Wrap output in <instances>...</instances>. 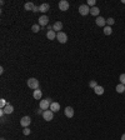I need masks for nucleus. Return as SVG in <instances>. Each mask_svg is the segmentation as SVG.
Listing matches in <instances>:
<instances>
[{"label": "nucleus", "mask_w": 125, "mask_h": 140, "mask_svg": "<svg viewBox=\"0 0 125 140\" xmlns=\"http://www.w3.org/2000/svg\"><path fill=\"white\" fill-rule=\"evenodd\" d=\"M33 96H34V99H36V100L41 99V96H43V93H41V90H39V89L34 90V93H33Z\"/></svg>", "instance_id": "obj_16"}, {"label": "nucleus", "mask_w": 125, "mask_h": 140, "mask_svg": "<svg viewBox=\"0 0 125 140\" xmlns=\"http://www.w3.org/2000/svg\"><path fill=\"white\" fill-rule=\"evenodd\" d=\"M6 105H8L6 100H5V99H1V100H0V107H1V109H4Z\"/></svg>", "instance_id": "obj_24"}, {"label": "nucleus", "mask_w": 125, "mask_h": 140, "mask_svg": "<svg viewBox=\"0 0 125 140\" xmlns=\"http://www.w3.org/2000/svg\"><path fill=\"white\" fill-rule=\"evenodd\" d=\"M115 90L119 93V94H123V93H125V85H123V84H118L116 85V88H115Z\"/></svg>", "instance_id": "obj_18"}, {"label": "nucleus", "mask_w": 125, "mask_h": 140, "mask_svg": "<svg viewBox=\"0 0 125 140\" xmlns=\"http://www.w3.org/2000/svg\"><path fill=\"white\" fill-rule=\"evenodd\" d=\"M56 39L59 43H61V44H65L66 41H68V35L64 33V31H60V33L56 34Z\"/></svg>", "instance_id": "obj_3"}, {"label": "nucleus", "mask_w": 125, "mask_h": 140, "mask_svg": "<svg viewBox=\"0 0 125 140\" xmlns=\"http://www.w3.org/2000/svg\"><path fill=\"white\" fill-rule=\"evenodd\" d=\"M88 6H89V8H94V6H95V0H89V1H88Z\"/></svg>", "instance_id": "obj_27"}, {"label": "nucleus", "mask_w": 125, "mask_h": 140, "mask_svg": "<svg viewBox=\"0 0 125 140\" xmlns=\"http://www.w3.org/2000/svg\"><path fill=\"white\" fill-rule=\"evenodd\" d=\"M99 13H100V9L98 6H94V8H90V14L93 16H99Z\"/></svg>", "instance_id": "obj_15"}, {"label": "nucleus", "mask_w": 125, "mask_h": 140, "mask_svg": "<svg viewBox=\"0 0 125 140\" xmlns=\"http://www.w3.org/2000/svg\"><path fill=\"white\" fill-rule=\"evenodd\" d=\"M33 11H34V13H36V11H40V10H39V6H34Z\"/></svg>", "instance_id": "obj_30"}, {"label": "nucleus", "mask_w": 125, "mask_h": 140, "mask_svg": "<svg viewBox=\"0 0 125 140\" xmlns=\"http://www.w3.org/2000/svg\"><path fill=\"white\" fill-rule=\"evenodd\" d=\"M119 80H120V84L125 85V74H121L119 76Z\"/></svg>", "instance_id": "obj_25"}, {"label": "nucleus", "mask_w": 125, "mask_h": 140, "mask_svg": "<svg viewBox=\"0 0 125 140\" xmlns=\"http://www.w3.org/2000/svg\"><path fill=\"white\" fill-rule=\"evenodd\" d=\"M30 123H31L30 116H23V118L20 119V125H21L23 128H29Z\"/></svg>", "instance_id": "obj_6"}, {"label": "nucleus", "mask_w": 125, "mask_h": 140, "mask_svg": "<svg viewBox=\"0 0 125 140\" xmlns=\"http://www.w3.org/2000/svg\"><path fill=\"white\" fill-rule=\"evenodd\" d=\"M64 114H65L66 118H73L74 116V109L71 107H66L65 110H64Z\"/></svg>", "instance_id": "obj_9"}, {"label": "nucleus", "mask_w": 125, "mask_h": 140, "mask_svg": "<svg viewBox=\"0 0 125 140\" xmlns=\"http://www.w3.org/2000/svg\"><path fill=\"white\" fill-rule=\"evenodd\" d=\"M114 23H115L114 18H109L108 20H106V24H108V26H111V25H114Z\"/></svg>", "instance_id": "obj_23"}, {"label": "nucleus", "mask_w": 125, "mask_h": 140, "mask_svg": "<svg viewBox=\"0 0 125 140\" xmlns=\"http://www.w3.org/2000/svg\"><path fill=\"white\" fill-rule=\"evenodd\" d=\"M46 38L49 40H54V39H56V33L54 31V30H49L48 33H46Z\"/></svg>", "instance_id": "obj_14"}, {"label": "nucleus", "mask_w": 125, "mask_h": 140, "mask_svg": "<svg viewBox=\"0 0 125 140\" xmlns=\"http://www.w3.org/2000/svg\"><path fill=\"white\" fill-rule=\"evenodd\" d=\"M28 86L30 88V89H33V90L39 89V80H38V79H35V78L28 79Z\"/></svg>", "instance_id": "obj_1"}, {"label": "nucleus", "mask_w": 125, "mask_h": 140, "mask_svg": "<svg viewBox=\"0 0 125 140\" xmlns=\"http://www.w3.org/2000/svg\"><path fill=\"white\" fill-rule=\"evenodd\" d=\"M43 113H44V110H43V109H38V110H36V114H41V115H43Z\"/></svg>", "instance_id": "obj_29"}, {"label": "nucleus", "mask_w": 125, "mask_h": 140, "mask_svg": "<svg viewBox=\"0 0 125 140\" xmlns=\"http://www.w3.org/2000/svg\"><path fill=\"white\" fill-rule=\"evenodd\" d=\"M50 105H51L50 99H45V100L40 101L39 108H40V109H43V110H49V109H50Z\"/></svg>", "instance_id": "obj_2"}, {"label": "nucleus", "mask_w": 125, "mask_h": 140, "mask_svg": "<svg viewBox=\"0 0 125 140\" xmlns=\"http://www.w3.org/2000/svg\"><path fill=\"white\" fill-rule=\"evenodd\" d=\"M58 5H59V9L61 11H66L69 9V6H70V4H69L66 0H60Z\"/></svg>", "instance_id": "obj_7"}, {"label": "nucleus", "mask_w": 125, "mask_h": 140, "mask_svg": "<svg viewBox=\"0 0 125 140\" xmlns=\"http://www.w3.org/2000/svg\"><path fill=\"white\" fill-rule=\"evenodd\" d=\"M34 4L33 3H26L25 5H24V8H25V10H31L33 11V9H34Z\"/></svg>", "instance_id": "obj_21"}, {"label": "nucleus", "mask_w": 125, "mask_h": 140, "mask_svg": "<svg viewBox=\"0 0 125 140\" xmlns=\"http://www.w3.org/2000/svg\"><path fill=\"white\" fill-rule=\"evenodd\" d=\"M0 115H1V118H3V116H4V115H5V113H4V110H3V109H1V110H0Z\"/></svg>", "instance_id": "obj_31"}, {"label": "nucleus", "mask_w": 125, "mask_h": 140, "mask_svg": "<svg viewBox=\"0 0 125 140\" xmlns=\"http://www.w3.org/2000/svg\"><path fill=\"white\" fill-rule=\"evenodd\" d=\"M89 86H90V88H93V89H95V88L98 86L96 81H95V80H91L90 83H89Z\"/></svg>", "instance_id": "obj_26"}, {"label": "nucleus", "mask_w": 125, "mask_h": 140, "mask_svg": "<svg viewBox=\"0 0 125 140\" xmlns=\"http://www.w3.org/2000/svg\"><path fill=\"white\" fill-rule=\"evenodd\" d=\"M43 118H44V120H46V121H51L53 118H54V113L51 111L50 109H49V110H44V113H43Z\"/></svg>", "instance_id": "obj_5"}, {"label": "nucleus", "mask_w": 125, "mask_h": 140, "mask_svg": "<svg viewBox=\"0 0 125 140\" xmlns=\"http://www.w3.org/2000/svg\"><path fill=\"white\" fill-rule=\"evenodd\" d=\"M103 31H104V34H105V35H111V33H113V29H111V26H108V25H106V26L104 28V30H103Z\"/></svg>", "instance_id": "obj_20"}, {"label": "nucleus", "mask_w": 125, "mask_h": 140, "mask_svg": "<svg viewBox=\"0 0 125 140\" xmlns=\"http://www.w3.org/2000/svg\"><path fill=\"white\" fill-rule=\"evenodd\" d=\"M23 134L24 135H30V129H29V128H24Z\"/></svg>", "instance_id": "obj_28"}, {"label": "nucleus", "mask_w": 125, "mask_h": 140, "mask_svg": "<svg viewBox=\"0 0 125 140\" xmlns=\"http://www.w3.org/2000/svg\"><path fill=\"white\" fill-rule=\"evenodd\" d=\"M120 140H125V133L121 135V139H120Z\"/></svg>", "instance_id": "obj_32"}, {"label": "nucleus", "mask_w": 125, "mask_h": 140, "mask_svg": "<svg viewBox=\"0 0 125 140\" xmlns=\"http://www.w3.org/2000/svg\"><path fill=\"white\" fill-rule=\"evenodd\" d=\"M3 110H4V113H5L6 115H9V114H12V113L14 111V107H13L12 104H9V103H8V105H6Z\"/></svg>", "instance_id": "obj_13"}, {"label": "nucleus", "mask_w": 125, "mask_h": 140, "mask_svg": "<svg viewBox=\"0 0 125 140\" xmlns=\"http://www.w3.org/2000/svg\"><path fill=\"white\" fill-rule=\"evenodd\" d=\"M39 25L40 26H45V25H48V23H49V19H48V16L46 15H41V16L39 18Z\"/></svg>", "instance_id": "obj_11"}, {"label": "nucleus", "mask_w": 125, "mask_h": 140, "mask_svg": "<svg viewBox=\"0 0 125 140\" xmlns=\"http://www.w3.org/2000/svg\"><path fill=\"white\" fill-rule=\"evenodd\" d=\"M31 30H33V33H39V31H40V25L34 24V25L31 26Z\"/></svg>", "instance_id": "obj_22"}, {"label": "nucleus", "mask_w": 125, "mask_h": 140, "mask_svg": "<svg viewBox=\"0 0 125 140\" xmlns=\"http://www.w3.org/2000/svg\"><path fill=\"white\" fill-rule=\"evenodd\" d=\"M49 8H50L49 4H48V3H44V4H41V5L39 6V10L41 11V13H46V11L49 10Z\"/></svg>", "instance_id": "obj_17"}, {"label": "nucleus", "mask_w": 125, "mask_h": 140, "mask_svg": "<svg viewBox=\"0 0 125 140\" xmlns=\"http://www.w3.org/2000/svg\"><path fill=\"white\" fill-rule=\"evenodd\" d=\"M79 13H80V15L85 16V15H88L90 13V8L88 6V4H83V5L79 6Z\"/></svg>", "instance_id": "obj_4"}, {"label": "nucleus", "mask_w": 125, "mask_h": 140, "mask_svg": "<svg viewBox=\"0 0 125 140\" xmlns=\"http://www.w3.org/2000/svg\"><path fill=\"white\" fill-rule=\"evenodd\" d=\"M50 110L53 113H58L59 110H60V104H59V103H51Z\"/></svg>", "instance_id": "obj_12"}, {"label": "nucleus", "mask_w": 125, "mask_h": 140, "mask_svg": "<svg viewBox=\"0 0 125 140\" xmlns=\"http://www.w3.org/2000/svg\"><path fill=\"white\" fill-rule=\"evenodd\" d=\"M95 23H96L98 26H101V28H105L106 26V19L103 16H98L95 19Z\"/></svg>", "instance_id": "obj_8"}, {"label": "nucleus", "mask_w": 125, "mask_h": 140, "mask_svg": "<svg viewBox=\"0 0 125 140\" xmlns=\"http://www.w3.org/2000/svg\"><path fill=\"white\" fill-rule=\"evenodd\" d=\"M61 29H62V23L61 21H55L54 24H53V30L55 31V33H60L61 31Z\"/></svg>", "instance_id": "obj_10"}, {"label": "nucleus", "mask_w": 125, "mask_h": 140, "mask_svg": "<svg viewBox=\"0 0 125 140\" xmlns=\"http://www.w3.org/2000/svg\"><path fill=\"white\" fill-rule=\"evenodd\" d=\"M94 91H95V94H96V95H103V94H104V88L100 86V85H98L96 88L94 89Z\"/></svg>", "instance_id": "obj_19"}]
</instances>
